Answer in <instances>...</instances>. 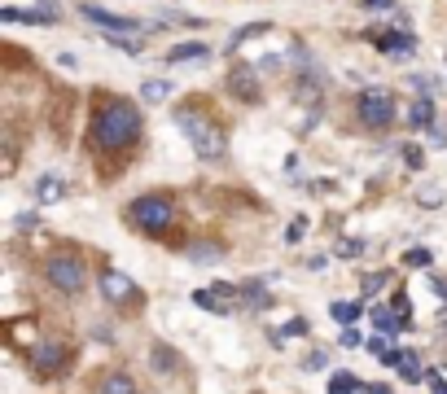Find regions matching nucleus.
<instances>
[{
	"label": "nucleus",
	"instance_id": "obj_1",
	"mask_svg": "<svg viewBox=\"0 0 447 394\" xmlns=\"http://www.w3.org/2000/svg\"><path fill=\"white\" fill-rule=\"evenodd\" d=\"M141 110L131 101H110V105H101L97 119H92V141L101 149H127L131 141L141 136Z\"/></svg>",
	"mask_w": 447,
	"mask_h": 394
},
{
	"label": "nucleus",
	"instance_id": "obj_2",
	"mask_svg": "<svg viewBox=\"0 0 447 394\" xmlns=\"http://www.w3.org/2000/svg\"><path fill=\"white\" fill-rule=\"evenodd\" d=\"M176 123L184 127V136H189V145H193V153L202 158V163H215V158H224V131L210 123V119H202V114H193V110H176Z\"/></svg>",
	"mask_w": 447,
	"mask_h": 394
},
{
	"label": "nucleus",
	"instance_id": "obj_3",
	"mask_svg": "<svg viewBox=\"0 0 447 394\" xmlns=\"http://www.w3.org/2000/svg\"><path fill=\"white\" fill-rule=\"evenodd\" d=\"M44 276H48V285L58 289V294H79V289L88 285V276H84V258H79V254H70V250L48 254V263H44Z\"/></svg>",
	"mask_w": 447,
	"mask_h": 394
},
{
	"label": "nucleus",
	"instance_id": "obj_4",
	"mask_svg": "<svg viewBox=\"0 0 447 394\" xmlns=\"http://www.w3.org/2000/svg\"><path fill=\"white\" fill-rule=\"evenodd\" d=\"M131 219H136L145 232L163 236L171 224H176V202H167L163 193H149V197H136L131 202Z\"/></svg>",
	"mask_w": 447,
	"mask_h": 394
},
{
	"label": "nucleus",
	"instance_id": "obj_5",
	"mask_svg": "<svg viewBox=\"0 0 447 394\" xmlns=\"http://www.w3.org/2000/svg\"><path fill=\"white\" fill-rule=\"evenodd\" d=\"M355 114L364 127H373V131H386L390 119H394V97L386 88H368L360 101H355Z\"/></svg>",
	"mask_w": 447,
	"mask_h": 394
},
{
	"label": "nucleus",
	"instance_id": "obj_6",
	"mask_svg": "<svg viewBox=\"0 0 447 394\" xmlns=\"http://www.w3.org/2000/svg\"><path fill=\"white\" fill-rule=\"evenodd\" d=\"M79 13H84L92 26H101V31L105 35H136L141 31V18H127V13H110V9H101V5H88V0H84V5H79Z\"/></svg>",
	"mask_w": 447,
	"mask_h": 394
},
{
	"label": "nucleus",
	"instance_id": "obj_7",
	"mask_svg": "<svg viewBox=\"0 0 447 394\" xmlns=\"http://www.w3.org/2000/svg\"><path fill=\"white\" fill-rule=\"evenodd\" d=\"M66 341H58V337H44V341H36V351H31V368L36 373H44V377H58L62 368H66Z\"/></svg>",
	"mask_w": 447,
	"mask_h": 394
},
{
	"label": "nucleus",
	"instance_id": "obj_8",
	"mask_svg": "<svg viewBox=\"0 0 447 394\" xmlns=\"http://www.w3.org/2000/svg\"><path fill=\"white\" fill-rule=\"evenodd\" d=\"M101 294H105V302L127 307V302H136V298H141V285L131 280L127 272H101Z\"/></svg>",
	"mask_w": 447,
	"mask_h": 394
},
{
	"label": "nucleus",
	"instance_id": "obj_9",
	"mask_svg": "<svg viewBox=\"0 0 447 394\" xmlns=\"http://www.w3.org/2000/svg\"><path fill=\"white\" fill-rule=\"evenodd\" d=\"M0 22H40V26H53V22H58V5H40V9H0Z\"/></svg>",
	"mask_w": 447,
	"mask_h": 394
},
{
	"label": "nucleus",
	"instance_id": "obj_10",
	"mask_svg": "<svg viewBox=\"0 0 447 394\" xmlns=\"http://www.w3.org/2000/svg\"><path fill=\"white\" fill-rule=\"evenodd\" d=\"M228 88L242 97V101H259V79H254V70H242V66H237V70L228 75Z\"/></svg>",
	"mask_w": 447,
	"mask_h": 394
},
{
	"label": "nucleus",
	"instance_id": "obj_11",
	"mask_svg": "<svg viewBox=\"0 0 447 394\" xmlns=\"http://www.w3.org/2000/svg\"><path fill=\"white\" fill-rule=\"evenodd\" d=\"M62 197H66V180L62 175H40L36 180V202L53 206V202H62Z\"/></svg>",
	"mask_w": 447,
	"mask_h": 394
},
{
	"label": "nucleus",
	"instance_id": "obj_12",
	"mask_svg": "<svg viewBox=\"0 0 447 394\" xmlns=\"http://www.w3.org/2000/svg\"><path fill=\"white\" fill-rule=\"evenodd\" d=\"M408 123H412V131H430L434 127V101L430 97H416L412 110H408Z\"/></svg>",
	"mask_w": 447,
	"mask_h": 394
},
{
	"label": "nucleus",
	"instance_id": "obj_13",
	"mask_svg": "<svg viewBox=\"0 0 447 394\" xmlns=\"http://www.w3.org/2000/svg\"><path fill=\"white\" fill-rule=\"evenodd\" d=\"M206 58H210V44H202V40L176 44V48L167 53V62H206Z\"/></svg>",
	"mask_w": 447,
	"mask_h": 394
},
{
	"label": "nucleus",
	"instance_id": "obj_14",
	"mask_svg": "<svg viewBox=\"0 0 447 394\" xmlns=\"http://www.w3.org/2000/svg\"><path fill=\"white\" fill-rule=\"evenodd\" d=\"M373 324H377L382 333H399V329L408 324V315H399V311H386V307H373Z\"/></svg>",
	"mask_w": 447,
	"mask_h": 394
},
{
	"label": "nucleus",
	"instance_id": "obj_15",
	"mask_svg": "<svg viewBox=\"0 0 447 394\" xmlns=\"http://www.w3.org/2000/svg\"><path fill=\"white\" fill-rule=\"evenodd\" d=\"M193 302H198V307H206V311H215V315H228V311H232V307H228V298H224V294H215V289H198Z\"/></svg>",
	"mask_w": 447,
	"mask_h": 394
},
{
	"label": "nucleus",
	"instance_id": "obj_16",
	"mask_svg": "<svg viewBox=\"0 0 447 394\" xmlns=\"http://www.w3.org/2000/svg\"><path fill=\"white\" fill-rule=\"evenodd\" d=\"M329 315H333V320H338L342 329H347V324H355L360 315H364V302H333V307H329Z\"/></svg>",
	"mask_w": 447,
	"mask_h": 394
},
{
	"label": "nucleus",
	"instance_id": "obj_17",
	"mask_svg": "<svg viewBox=\"0 0 447 394\" xmlns=\"http://www.w3.org/2000/svg\"><path fill=\"white\" fill-rule=\"evenodd\" d=\"M329 394H368V385H360V381H355V373H333Z\"/></svg>",
	"mask_w": 447,
	"mask_h": 394
},
{
	"label": "nucleus",
	"instance_id": "obj_18",
	"mask_svg": "<svg viewBox=\"0 0 447 394\" xmlns=\"http://www.w3.org/2000/svg\"><path fill=\"white\" fill-rule=\"evenodd\" d=\"M167 97H171L167 79H149V84H141V101H149V105H163Z\"/></svg>",
	"mask_w": 447,
	"mask_h": 394
},
{
	"label": "nucleus",
	"instance_id": "obj_19",
	"mask_svg": "<svg viewBox=\"0 0 447 394\" xmlns=\"http://www.w3.org/2000/svg\"><path fill=\"white\" fill-rule=\"evenodd\" d=\"M101 394H136V381H131L127 373H110L101 381Z\"/></svg>",
	"mask_w": 447,
	"mask_h": 394
},
{
	"label": "nucleus",
	"instance_id": "obj_20",
	"mask_svg": "<svg viewBox=\"0 0 447 394\" xmlns=\"http://www.w3.org/2000/svg\"><path fill=\"white\" fill-rule=\"evenodd\" d=\"M377 48H382V53H412L416 40H412V35H377Z\"/></svg>",
	"mask_w": 447,
	"mask_h": 394
},
{
	"label": "nucleus",
	"instance_id": "obj_21",
	"mask_svg": "<svg viewBox=\"0 0 447 394\" xmlns=\"http://www.w3.org/2000/svg\"><path fill=\"white\" fill-rule=\"evenodd\" d=\"M242 294H246L259 311H268V307H272V294H268V289H263L259 280H246V285H242Z\"/></svg>",
	"mask_w": 447,
	"mask_h": 394
},
{
	"label": "nucleus",
	"instance_id": "obj_22",
	"mask_svg": "<svg viewBox=\"0 0 447 394\" xmlns=\"http://www.w3.org/2000/svg\"><path fill=\"white\" fill-rule=\"evenodd\" d=\"M399 377H404V381H426V373H421V359H416L412 351H404V359H399Z\"/></svg>",
	"mask_w": 447,
	"mask_h": 394
},
{
	"label": "nucleus",
	"instance_id": "obj_23",
	"mask_svg": "<svg viewBox=\"0 0 447 394\" xmlns=\"http://www.w3.org/2000/svg\"><path fill=\"white\" fill-rule=\"evenodd\" d=\"M404 263H408V268H430V263H434V254H430L426 246H412V250L404 254Z\"/></svg>",
	"mask_w": 447,
	"mask_h": 394
},
{
	"label": "nucleus",
	"instance_id": "obj_24",
	"mask_svg": "<svg viewBox=\"0 0 447 394\" xmlns=\"http://www.w3.org/2000/svg\"><path fill=\"white\" fill-rule=\"evenodd\" d=\"M154 368L158 373H176V355L167 346H154Z\"/></svg>",
	"mask_w": 447,
	"mask_h": 394
},
{
	"label": "nucleus",
	"instance_id": "obj_25",
	"mask_svg": "<svg viewBox=\"0 0 447 394\" xmlns=\"http://www.w3.org/2000/svg\"><path fill=\"white\" fill-rule=\"evenodd\" d=\"M298 333H307V324H303V320H289V324H285L281 333H272V341H285V337H298Z\"/></svg>",
	"mask_w": 447,
	"mask_h": 394
},
{
	"label": "nucleus",
	"instance_id": "obj_26",
	"mask_svg": "<svg viewBox=\"0 0 447 394\" xmlns=\"http://www.w3.org/2000/svg\"><path fill=\"white\" fill-rule=\"evenodd\" d=\"M404 163H408L412 171H421V163H426V158H421V149H416V145H404Z\"/></svg>",
	"mask_w": 447,
	"mask_h": 394
},
{
	"label": "nucleus",
	"instance_id": "obj_27",
	"mask_svg": "<svg viewBox=\"0 0 447 394\" xmlns=\"http://www.w3.org/2000/svg\"><path fill=\"white\" fill-rule=\"evenodd\" d=\"M193 258H198V263H215L220 250H215V246H193Z\"/></svg>",
	"mask_w": 447,
	"mask_h": 394
},
{
	"label": "nucleus",
	"instance_id": "obj_28",
	"mask_svg": "<svg viewBox=\"0 0 447 394\" xmlns=\"http://www.w3.org/2000/svg\"><path fill=\"white\" fill-rule=\"evenodd\" d=\"M325 363H329V355H325V351H311V355L303 359V368H311V373H316V368H325Z\"/></svg>",
	"mask_w": 447,
	"mask_h": 394
},
{
	"label": "nucleus",
	"instance_id": "obj_29",
	"mask_svg": "<svg viewBox=\"0 0 447 394\" xmlns=\"http://www.w3.org/2000/svg\"><path fill=\"white\" fill-rule=\"evenodd\" d=\"M338 254H342V258H355V254H364V241H342Z\"/></svg>",
	"mask_w": 447,
	"mask_h": 394
},
{
	"label": "nucleus",
	"instance_id": "obj_30",
	"mask_svg": "<svg viewBox=\"0 0 447 394\" xmlns=\"http://www.w3.org/2000/svg\"><path fill=\"white\" fill-rule=\"evenodd\" d=\"M285 241H289V246H298V241H303V219H294V224H289V232H285Z\"/></svg>",
	"mask_w": 447,
	"mask_h": 394
},
{
	"label": "nucleus",
	"instance_id": "obj_31",
	"mask_svg": "<svg viewBox=\"0 0 447 394\" xmlns=\"http://www.w3.org/2000/svg\"><path fill=\"white\" fill-rule=\"evenodd\" d=\"M360 341H364V337L355 333V324H347V329H342V346H360Z\"/></svg>",
	"mask_w": 447,
	"mask_h": 394
},
{
	"label": "nucleus",
	"instance_id": "obj_32",
	"mask_svg": "<svg viewBox=\"0 0 447 394\" xmlns=\"http://www.w3.org/2000/svg\"><path fill=\"white\" fill-rule=\"evenodd\" d=\"M58 66H62V70H75L79 58H75V53H58Z\"/></svg>",
	"mask_w": 447,
	"mask_h": 394
},
{
	"label": "nucleus",
	"instance_id": "obj_33",
	"mask_svg": "<svg viewBox=\"0 0 447 394\" xmlns=\"http://www.w3.org/2000/svg\"><path fill=\"white\" fill-rule=\"evenodd\" d=\"M426 381H430V385H434V394H447V381H443V377H438V373H426Z\"/></svg>",
	"mask_w": 447,
	"mask_h": 394
},
{
	"label": "nucleus",
	"instance_id": "obj_34",
	"mask_svg": "<svg viewBox=\"0 0 447 394\" xmlns=\"http://www.w3.org/2000/svg\"><path fill=\"white\" fill-rule=\"evenodd\" d=\"M382 285H386V276H368L364 280V294H373V289H382Z\"/></svg>",
	"mask_w": 447,
	"mask_h": 394
},
{
	"label": "nucleus",
	"instance_id": "obj_35",
	"mask_svg": "<svg viewBox=\"0 0 447 394\" xmlns=\"http://www.w3.org/2000/svg\"><path fill=\"white\" fill-rule=\"evenodd\" d=\"M364 9H390V0H364Z\"/></svg>",
	"mask_w": 447,
	"mask_h": 394
},
{
	"label": "nucleus",
	"instance_id": "obj_36",
	"mask_svg": "<svg viewBox=\"0 0 447 394\" xmlns=\"http://www.w3.org/2000/svg\"><path fill=\"white\" fill-rule=\"evenodd\" d=\"M368 394H390V390L386 385H368Z\"/></svg>",
	"mask_w": 447,
	"mask_h": 394
}]
</instances>
